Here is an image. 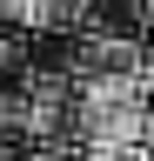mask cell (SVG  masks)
<instances>
[{
  "instance_id": "cell-3",
  "label": "cell",
  "mask_w": 154,
  "mask_h": 161,
  "mask_svg": "<svg viewBox=\"0 0 154 161\" xmlns=\"http://www.w3.org/2000/svg\"><path fill=\"white\" fill-rule=\"evenodd\" d=\"M13 60H20V47H13V34H0V74H7Z\"/></svg>"
},
{
  "instance_id": "cell-7",
  "label": "cell",
  "mask_w": 154,
  "mask_h": 161,
  "mask_svg": "<svg viewBox=\"0 0 154 161\" xmlns=\"http://www.w3.org/2000/svg\"><path fill=\"white\" fill-rule=\"evenodd\" d=\"M147 14H154V0H147Z\"/></svg>"
},
{
  "instance_id": "cell-2",
  "label": "cell",
  "mask_w": 154,
  "mask_h": 161,
  "mask_svg": "<svg viewBox=\"0 0 154 161\" xmlns=\"http://www.w3.org/2000/svg\"><path fill=\"white\" fill-rule=\"evenodd\" d=\"M7 134H20V121H13V101L0 94V148H7Z\"/></svg>"
},
{
  "instance_id": "cell-5",
  "label": "cell",
  "mask_w": 154,
  "mask_h": 161,
  "mask_svg": "<svg viewBox=\"0 0 154 161\" xmlns=\"http://www.w3.org/2000/svg\"><path fill=\"white\" fill-rule=\"evenodd\" d=\"M27 14V0H0V20H20Z\"/></svg>"
},
{
  "instance_id": "cell-6",
  "label": "cell",
  "mask_w": 154,
  "mask_h": 161,
  "mask_svg": "<svg viewBox=\"0 0 154 161\" xmlns=\"http://www.w3.org/2000/svg\"><path fill=\"white\" fill-rule=\"evenodd\" d=\"M0 161H20V154H13V148H0Z\"/></svg>"
},
{
  "instance_id": "cell-4",
  "label": "cell",
  "mask_w": 154,
  "mask_h": 161,
  "mask_svg": "<svg viewBox=\"0 0 154 161\" xmlns=\"http://www.w3.org/2000/svg\"><path fill=\"white\" fill-rule=\"evenodd\" d=\"M94 161H154V148H127V154H94Z\"/></svg>"
},
{
  "instance_id": "cell-1",
  "label": "cell",
  "mask_w": 154,
  "mask_h": 161,
  "mask_svg": "<svg viewBox=\"0 0 154 161\" xmlns=\"http://www.w3.org/2000/svg\"><path fill=\"white\" fill-rule=\"evenodd\" d=\"M74 134L87 141V154L154 148V114L147 101H74Z\"/></svg>"
}]
</instances>
